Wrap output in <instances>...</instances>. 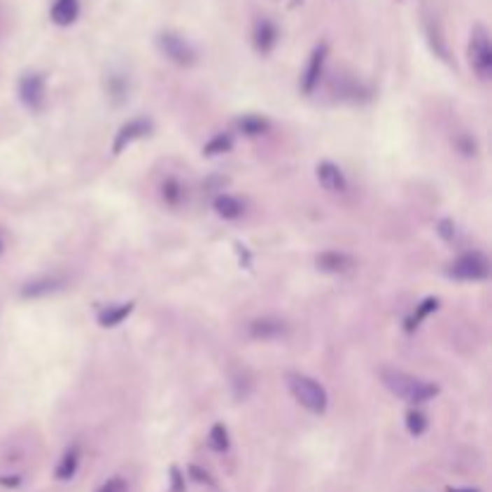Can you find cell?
I'll return each instance as SVG.
<instances>
[{
    "label": "cell",
    "mask_w": 492,
    "mask_h": 492,
    "mask_svg": "<svg viewBox=\"0 0 492 492\" xmlns=\"http://www.w3.org/2000/svg\"><path fill=\"white\" fill-rule=\"evenodd\" d=\"M379 377H382V384L391 394L408 401V404H425V401H430L433 396L440 394V387L435 382H428V379L401 370L384 367V370H379Z\"/></svg>",
    "instance_id": "cell-1"
},
{
    "label": "cell",
    "mask_w": 492,
    "mask_h": 492,
    "mask_svg": "<svg viewBox=\"0 0 492 492\" xmlns=\"http://www.w3.org/2000/svg\"><path fill=\"white\" fill-rule=\"evenodd\" d=\"M286 384H288V391L293 394V399L303 408H307L310 413L322 416V413L327 411V406H329L327 389H324L317 379L307 377L303 372H286Z\"/></svg>",
    "instance_id": "cell-2"
},
{
    "label": "cell",
    "mask_w": 492,
    "mask_h": 492,
    "mask_svg": "<svg viewBox=\"0 0 492 492\" xmlns=\"http://www.w3.org/2000/svg\"><path fill=\"white\" fill-rule=\"evenodd\" d=\"M468 63L478 80H490L492 75V43L490 34L483 24H475L471 31V41H468Z\"/></svg>",
    "instance_id": "cell-3"
},
{
    "label": "cell",
    "mask_w": 492,
    "mask_h": 492,
    "mask_svg": "<svg viewBox=\"0 0 492 492\" xmlns=\"http://www.w3.org/2000/svg\"><path fill=\"white\" fill-rule=\"evenodd\" d=\"M447 274L458 281H483L490 276V260L483 253H463L451 262Z\"/></svg>",
    "instance_id": "cell-4"
},
{
    "label": "cell",
    "mask_w": 492,
    "mask_h": 492,
    "mask_svg": "<svg viewBox=\"0 0 492 492\" xmlns=\"http://www.w3.org/2000/svg\"><path fill=\"white\" fill-rule=\"evenodd\" d=\"M156 43H159L161 53H164L171 63L181 65V68H192V65L197 63V51H195L181 34L164 31V34H159V38H156Z\"/></svg>",
    "instance_id": "cell-5"
},
{
    "label": "cell",
    "mask_w": 492,
    "mask_h": 492,
    "mask_svg": "<svg viewBox=\"0 0 492 492\" xmlns=\"http://www.w3.org/2000/svg\"><path fill=\"white\" fill-rule=\"evenodd\" d=\"M20 99L29 111H41L46 106V77L41 72H27L20 80Z\"/></svg>",
    "instance_id": "cell-6"
},
{
    "label": "cell",
    "mask_w": 492,
    "mask_h": 492,
    "mask_svg": "<svg viewBox=\"0 0 492 492\" xmlns=\"http://www.w3.org/2000/svg\"><path fill=\"white\" fill-rule=\"evenodd\" d=\"M327 53H329L327 43L315 46V51L310 53L307 65L303 70V77H300V89H303V94H312L317 89V85H320L322 72H324V63H327Z\"/></svg>",
    "instance_id": "cell-7"
},
{
    "label": "cell",
    "mask_w": 492,
    "mask_h": 492,
    "mask_svg": "<svg viewBox=\"0 0 492 492\" xmlns=\"http://www.w3.org/2000/svg\"><path fill=\"white\" fill-rule=\"evenodd\" d=\"M248 334L257 341H276L288 334V324L276 317H260L248 324Z\"/></svg>",
    "instance_id": "cell-8"
},
{
    "label": "cell",
    "mask_w": 492,
    "mask_h": 492,
    "mask_svg": "<svg viewBox=\"0 0 492 492\" xmlns=\"http://www.w3.org/2000/svg\"><path fill=\"white\" fill-rule=\"evenodd\" d=\"M149 132H152V120L149 118H135L130 122H125V125L118 130V135H115V142H113V154H120L125 147H130L135 139H142L147 137Z\"/></svg>",
    "instance_id": "cell-9"
},
{
    "label": "cell",
    "mask_w": 492,
    "mask_h": 492,
    "mask_svg": "<svg viewBox=\"0 0 492 492\" xmlns=\"http://www.w3.org/2000/svg\"><path fill=\"white\" fill-rule=\"evenodd\" d=\"M317 269L327 272V274H349L356 269V260L346 253H339V250H327V253L317 255Z\"/></svg>",
    "instance_id": "cell-10"
},
{
    "label": "cell",
    "mask_w": 492,
    "mask_h": 492,
    "mask_svg": "<svg viewBox=\"0 0 492 492\" xmlns=\"http://www.w3.org/2000/svg\"><path fill=\"white\" fill-rule=\"evenodd\" d=\"M317 181H320V185L324 190H329V192H346V188H349L344 171H341L337 164H332V161H322V164L317 166Z\"/></svg>",
    "instance_id": "cell-11"
},
{
    "label": "cell",
    "mask_w": 492,
    "mask_h": 492,
    "mask_svg": "<svg viewBox=\"0 0 492 492\" xmlns=\"http://www.w3.org/2000/svg\"><path fill=\"white\" fill-rule=\"evenodd\" d=\"M255 48L260 51L262 55H267V53H272L274 51V46H276V41H279V29H276V24H274L272 20H260L255 24Z\"/></svg>",
    "instance_id": "cell-12"
},
{
    "label": "cell",
    "mask_w": 492,
    "mask_h": 492,
    "mask_svg": "<svg viewBox=\"0 0 492 492\" xmlns=\"http://www.w3.org/2000/svg\"><path fill=\"white\" fill-rule=\"evenodd\" d=\"M63 286H65L63 276H41L22 286V298H41V295L55 293V290H60Z\"/></svg>",
    "instance_id": "cell-13"
},
{
    "label": "cell",
    "mask_w": 492,
    "mask_h": 492,
    "mask_svg": "<svg viewBox=\"0 0 492 492\" xmlns=\"http://www.w3.org/2000/svg\"><path fill=\"white\" fill-rule=\"evenodd\" d=\"M80 17V0H55L51 8V22L58 27H70Z\"/></svg>",
    "instance_id": "cell-14"
},
{
    "label": "cell",
    "mask_w": 492,
    "mask_h": 492,
    "mask_svg": "<svg viewBox=\"0 0 492 492\" xmlns=\"http://www.w3.org/2000/svg\"><path fill=\"white\" fill-rule=\"evenodd\" d=\"M214 209H216V214H219L221 219L233 221V219H240V216H243L245 206L238 197H231V195H219V197L214 199Z\"/></svg>",
    "instance_id": "cell-15"
},
{
    "label": "cell",
    "mask_w": 492,
    "mask_h": 492,
    "mask_svg": "<svg viewBox=\"0 0 492 492\" xmlns=\"http://www.w3.org/2000/svg\"><path fill=\"white\" fill-rule=\"evenodd\" d=\"M77 466H80V447L72 444L70 449H65L63 458H60L58 468H55V478L58 480H70L72 475L77 473Z\"/></svg>",
    "instance_id": "cell-16"
},
{
    "label": "cell",
    "mask_w": 492,
    "mask_h": 492,
    "mask_svg": "<svg viewBox=\"0 0 492 492\" xmlns=\"http://www.w3.org/2000/svg\"><path fill=\"white\" fill-rule=\"evenodd\" d=\"M132 303H120V305H108L99 312V324L101 327H118V324L125 320L127 315L132 312Z\"/></svg>",
    "instance_id": "cell-17"
},
{
    "label": "cell",
    "mask_w": 492,
    "mask_h": 492,
    "mask_svg": "<svg viewBox=\"0 0 492 492\" xmlns=\"http://www.w3.org/2000/svg\"><path fill=\"white\" fill-rule=\"evenodd\" d=\"M161 197L169 206H178L185 197V188H183V183L178 178H166L164 185H161Z\"/></svg>",
    "instance_id": "cell-18"
},
{
    "label": "cell",
    "mask_w": 492,
    "mask_h": 492,
    "mask_svg": "<svg viewBox=\"0 0 492 492\" xmlns=\"http://www.w3.org/2000/svg\"><path fill=\"white\" fill-rule=\"evenodd\" d=\"M238 127L245 132V135L255 137V135H265L269 130V120L260 118V115H245V118L238 120Z\"/></svg>",
    "instance_id": "cell-19"
},
{
    "label": "cell",
    "mask_w": 492,
    "mask_h": 492,
    "mask_svg": "<svg viewBox=\"0 0 492 492\" xmlns=\"http://www.w3.org/2000/svg\"><path fill=\"white\" fill-rule=\"evenodd\" d=\"M233 149V137L228 132H221V135L211 137L209 142L204 144V154L206 156H219V154H226Z\"/></svg>",
    "instance_id": "cell-20"
},
{
    "label": "cell",
    "mask_w": 492,
    "mask_h": 492,
    "mask_svg": "<svg viewBox=\"0 0 492 492\" xmlns=\"http://www.w3.org/2000/svg\"><path fill=\"white\" fill-rule=\"evenodd\" d=\"M437 307H440V300H437V298H425L423 303L418 305V310L411 315V320L406 322V329H408V332H413V329H416L418 324H421V322L425 320V317L430 315V312L437 310Z\"/></svg>",
    "instance_id": "cell-21"
},
{
    "label": "cell",
    "mask_w": 492,
    "mask_h": 492,
    "mask_svg": "<svg viewBox=\"0 0 492 492\" xmlns=\"http://www.w3.org/2000/svg\"><path fill=\"white\" fill-rule=\"evenodd\" d=\"M106 87H108V97L113 99V104H122L127 99V80L122 75H111Z\"/></svg>",
    "instance_id": "cell-22"
},
{
    "label": "cell",
    "mask_w": 492,
    "mask_h": 492,
    "mask_svg": "<svg viewBox=\"0 0 492 492\" xmlns=\"http://www.w3.org/2000/svg\"><path fill=\"white\" fill-rule=\"evenodd\" d=\"M228 444H231V440H228V430L223 423H216L214 428L209 430V447L214 451H226Z\"/></svg>",
    "instance_id": "cell-23"
},
{
    "label": "cell",
    "mask_w": 492,
    "mask_h": 492,
    "mask_svg": "<svg viewBox=\"0 0 492 492\" xmlns=\"http://www.w3.org/2000/svg\"><path fill=\"white\" fill-rule=\"evenodd\" d=\"M406 428H408V433H411L413 437H421L425 430H428V418H425V413L408 411L406 413Z\"/></svg>",
    "instance_id": "cell-24"
},
{
    "label": "cell",
    "mask_w": 492,
    "mask_h": 492,
    "mask_svg": "<svg viewBox=\"0 0 492 492\" xmlns=\"http://www.w3.org/2000/svg\"><path fill=\"white\" fill-rule=\"evenodd\" d=\"M437 233L447 240V243H454V238H456V223L451 221V219H442L437 223Z\"/></svg>",
    "instance_id": "cell-25"
},
{
    "label": "cell",
    "mask_w": 492,
    "mask_h": 492,
    "mask_svg": "<svg viewBox=\"0 0 492 492\" xmlns=\"http://www.w3.org/2000/svg\"><path fill=\"white\" fill-rule=\"evenodd\" d=\"M97 492H127V485L122 478H111V480H106Z\"/></svg>",
    "instance_id": "cell-26"
},
{
    "label": "cell",
    "mask_w": 492,
    "mask_h": 492,
    "mask_svg": "<svg viewBox=\"0 0 492 492\" xmlns=\"http://www.w3.org/2000/svg\"><path fill=\"white\" fill-rule=\"evenodd\" d=\"M171 492H185V478H183L181 468H171Z\"/></svg>",
    "instance_id": "cell-27"
},
{
    "label": "cell",
    "mask_w": 492,
    "mask_h": 492,
    "mask_svg": "<svg viewBox=\"0 0 492 492\" xmlns=\"http://www.w3.org/2000/svg\"><path fill=\"white\" fill-rule=\"evenodd\" d=\"M190 475H192V478L197 480V483L214 485V480H211V475L206 473V471H202V468H199V466H190Z\"/></svg>",
    "instance_id": "cell-28"
},
{
    "label": "cell",
    "mask_w": 492,
    "mask_h": 492,
    "mask_svg": "<svg viewBox=\"0 0 492 492\" xmlns=\"http://www.w3.org/2000/svg\"><path fill=\"white\" fill-rule=\"evenodd\" d=\"M22 483L20 475H5V478H0V485H13V488H17Z\"/></svg>",
    "instance_id": "cell-29"
},
{
    "label": "cell",
    "mask_w": 492,
    "mask_h": 492,
    "mask_svg": "<svg viewBox=\"0 0 492 492\" xmlns=\"http://www.w3.org/2000/svg\"><path fill=\"white\" fill-rule=\"evenodd\" d=\"M5 31V13H3V5H0V34Z\"/></svg>",
    "instance_id": "cell-30"
},
{
    "label": "cell",
    "mask_w": 492,
    "mask_h": 492,
    "mask_svg": "<svg viewBox=\"0 0 492 492\" xmlns=\"http://www.w3.org/2000/svg\"><path fill=\"white\" fill-rule=\"evenodd\" d=\"M449 492H480V490H473V488H466V490H461V488H449Z\"/></svg>",
    "instance_id": "cell-31"
},
{
    "label": "cell",
    "mask_w": 492,
    "mask_h": 492,
    "mask_svg": "<svg viewBox=\"0 0 492 492\" xmlns=\"http://www.w3.org/2000/svg\"><path fill=\"white\" fill-rule=\"evenodd\" d=\"M0 253H3V243H0Z\"/></svg>",
    "instance_id": "cell-32"
}]
</instances>
